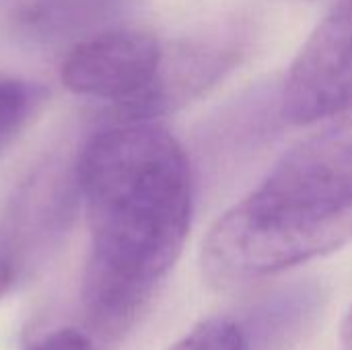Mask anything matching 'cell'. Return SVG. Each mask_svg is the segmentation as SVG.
I'll return each mask as SVG.
<instances>
[{
	"mask_svg": "<svg viewBox=\"0 0 352 350\" xmlns=\"http://www.w3.org/2000/svg\"><path fill=\"white\" fill-rule=\"evenodd\" d=\"M91 252L80 301L93 338H124L175 266L190 233L186 151L157 122H113L76 155Z\"/></svg>",
	"mask_w": 352,
	"mask_h": 350,
	"instance_id": "1",
	"label": "cell"
},
{
	"mask_svg": "<svg viewBox=\"0 0 352 350\" xmlns=\"http://www.w3.org/2000/svg\"><path fill=\"white\" fill-rule=\"evenodd\" d=\"M352 241V107L293 146L208 231V285L239 289Z\"/></svg>",
	"mask_w": 352,
	"mask_h": 350,
	"instance_id": "2",
	"label": "cell"
},
{
	"mask_svg": "<svg viewBox=\"0 0 352 350\" xmlns=\"http://www.w3.org/2000/svg\"><path fill=\"white\" fill-rule=\"evenodd\" d=\"M352 107V0H338L293 60L280 95L287 122L307 126Z\"/></svg>",
	"mask_w": 352,
	"mask_h": 350,
	"instance_id": "3",
	"label": "cell"
},
{
	"mask_svg": "<svg viewBox=\"0 0 352 350\" xmlns=\"http://www.w3.org/2000/svg\"><path fill=\"white\" fill-rule=\"evenodd\" d=\"M78 202L76 159H50L16 188L6 221L0 225L19 256L23 276L62 241Z\"/></svg>",
	"mask_w": 352,
	"mask_h": 350,
	"instance_id": "4",
	"label": "cell"
},
{
	"mask_svg": "<svg viewBox=\"0 0 352 350\" xmlns=\"http://www.w3.org/2000/svg\"><path fill=\"white\" fill-rule=\"evenodd\" d=\"M45 97L47 91L37 83L0 76V149L29 126Z\"/></svg>",
	"mask_w": 352,
	"mask_h": 350,
	"instance_id": "5",
	"label": "cell"
},
{
	"mask_svg": "<svg viewBox=\"0 0 352 350\" xmlns=\"http://www.w3.org/2000/svg\"><path fill=\"white\" fill-rule=\"evenodd\" d=\"M169 350H252L248 332L229 318H208Z\"/></svg>",
	"mask_w": 352,
	"mask_h": 350,
	"instance_id": "6",
	"label": "cell"
},
{
	"mask_svg": "<svg viewBox=\"0 0 352 350\" xmlns=\"http://www.w3.org/2000/svg\"><path fill=\"white\" fill-rule=\"evenodd\" d=\"M25 350H97V340L93 334L80 328H56L39 338H33Z\"/></svg>",
	"mask_w": 352,
	"mask_h": 350,
	"instance_id": "7",
	"label": "cell"
},
{
	"mask_svg": "<svg viewBox=\"0 0 352 350\" xmlns=\"http://www.w3.org/2000/svg\"><path fill=\"white\" fill-rule=\"evenodd\" d=\"M21 278H23V268H21L19 256L6 231L0 225V297L8 295Z\"/></svg>",
	"mask_w": 352,
	"mask_h": 350,
	"instance_id": "8",
	"label": "cell"
},
{
	"mask_svg": "<svg viewBox=\"0 0 352 350\" xmlns=\"http://www.w3.org/2000/svg\"><path fill=\"white\" fill-rule=\"evenodd\" d=\"M342 347L344 350H352V305L342 322Z\"/></svg>",
	"mask_w": 352,
	"mask_h": 350,
	"instance_id": "9",
	"label": "cell"
}]
</instances>
